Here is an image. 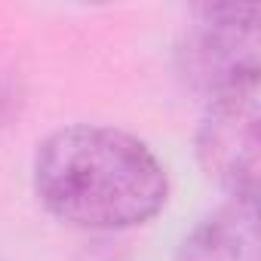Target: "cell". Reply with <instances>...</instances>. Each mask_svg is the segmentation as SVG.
<instances>
[{"label": "cell", "instance_id": "cell-1", "mask_svg": "<svg viewBox=\"0 0 261 261\" xmlns=\"http://www.w3.org/2000/svg\"><path fill=\"white\" fill-rule=\"evenodd\" d=\"M34 194L71 227L129 230L166 206L169 175L142 139L114 126L74 123L37 145Z\"/></svg>", "mask_w": 261, "mask_h": 261}, {"label": "cell", "instance_id": "cell-2", "mask_svg": "<svg viewBox=\"0 0 261 261\" xmlns=\"http://www.w3.org/2000/svg\"><path fill=\"white\" fill-rule=\"evenodd\" d=\"M178 71L209 101L255 89L261 74L258 7H197L178 43Z\"/></svg>", "mask_w": 261, "mask_h": 261}, {"label": "cell", "instance_id": "cell-3", "mask_svg": "<svg viewBox=\"0 0 261 261\" xmlns=\"http://www.w3.org/2000/svg\"><path fill=\"white\" fill-rule=\"evenodd\" d=\"M258 123L261 108L255 86L212 98L197 126V160L230 200H255L258 194Z\"/></svg>", "mask_w": 261, "mask_h": 261}, {"label": "cell", "instance_id": "cell-4", "mask_svg": "<svg viewBox=\"0 0 261 261\" xmlns=\"http://www.w3.org/2000/svg\"><path fill=\"white\" fill-rule=\"evenodd\" d=\"M175 261H258V203L230 200L200 218Z\"/></svg>", "mask_w": 261, "mask_h": 261}]
</instances>
